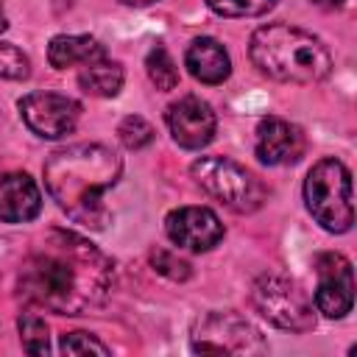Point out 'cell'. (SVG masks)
<instances>
[{"instance_id":"9c48e42d","label":"cell","mask_w":357,"mask_h":357,"mask_svg":"<svg viewBox=\"0 0 357 357\" xmlns=\"http://www.w3.org/2000/svg\"><path fill=\"white\" fill-rule=\"evenodd\" d=\"M17 106L22 123L42 139H59L70 134L81 117V106L59 92H28Z\"/></svg>"},{"instance_id":"44dd1931","label":"cell","mask_w":357,"mask_h":357,"mask_svg":"<svg viewBox=\"0 0 357 357\" xmlns=\"http://www.w3.org/2000/svg\"><path fill=\"white\" fill-rule=\"evenodd\" d=\"M31 75V59L11 42H0V78L22 81Z\"/></svg>"},{"instance_id":"7c38bea8","label":"cell","mask_w":357,"mask_h":357,"mask_svg":"<svg viewBox=\"0 0 357 357\" xmlns=\"http://www.w3.org/2000/svg\"><path fill=\"white\" fill-rule=\"evenodd\" d=\"M307 137L304 131L284 120V117H262L257 126V139H254V153L262 165L268 167H284L296 165L304 156Z\"/></svg>"},{"instance_id":"484cf974","label":"cell","mask_w":357,"mask_h":357,"mask_svg":"<svg viewBox=\"0 0 357 357\" xmlns=\"http://www.w3.org/2000/svg\"><path fill=\"white\" fill-rule=\"evenodd\" d=\"M126 6H151V3H156V0H123Z\"/></svg>"},{"instance_id":"2e32d148","label":"cell","mask_w":357,"mask_h":357,"mask_svg":"<svg viewBox=\"0 0 357 357\" xmlns=\"http://www.w3.org/2000/svg\"><path fill=\"white\" fill-rule=\"evenodd\" d=\"M123 67L112 59H98V61H89L81 67L78 73V86L92 95V98H114L123 86Z\"/></svg>"},{"instance_id":"cb8c5ba5","label":"cell","mask_w":357,"mask_h":357,"mask_svg":"<svg viewBox=\"0 0 357 357\" xmlns=\"http://www.w3.org/2000/svg\"><path fill=\"white\" fill-rule=\"evenodd\" d=\"M315 6H321V8H340L346 0H312Z\"/></svg>"},{"instance_id":"8fae6325","label":"cell","mask_w":357,"mask_h":357,"mask_svg":"<svg viewBox=\"0 0 357 357\" xmlns=\"http://www.w3.org/2000/svg\"><path fill=\"white\" fill-rule=\"evenodd\" d=\"M165 120H167L173 142L187 148V151L206 148L212 142V137H215V128H218L212 106L206 100L195 98V95H184L176 103H170Z\"/></svg>"},{"instance_id":"603a6c76","label":"cell","mask_w":357,"mask_h":357,"mask_svg":"<svg viewBox=\"0 0 357 357\" xmlns=\"http://www.w3.org/2000/svg\"><path fill=\"white\" fill-rule=\"evenodd\" d=\"M151 262H153V268L159 271V273H165V276H170V279H187L190 276V265L184 262V259H178L176 254H170V251H165V248H156V251H151Z\"/></svg>"},{"instance_id":"5bb4252c","label":"cell","mask_w":357,"mask_h":357,"mask_svg":"<svg viewBox=\"0 0 357 357\" xmlns=\"http://www.w3.org/2000/svg\"><path fill=\"white\" fill-rule=\"evenodd\" d=\"M184 64L190 70V75L201 84H223L231 73V59L226 53V47L212 39V36H198L190 42L187 53H184Z\"/></svg>"},{"instance_id":"d4e9b609","label":"cell","mask_w":357,"mask_h":357,"mask_svg":"<svg viewBox=\"0 0 357 357\" xmlns=\"http://www.w3.org/2000/svg\"><path fill=\"white\" fill-rule=\"evenodd\" d=\"M8 28V20H6V11H3V3H0V33Z\"/></svg>"},{"instance_id":"ac0fdd59","label":"cell","mask_w":357,"mask_h":357,"mask_svg":"<svg viewBox=\"0 0 357 357\" xmlns=\"http://www.w3.org/2000/svg\"><path fill=\"white\" fill-rule=\"evenodd\" d=\"M20 343L28 354H47L50 351V337H47V324L36 312H22L20 321Z\"/></svg>"},{"instance_id":"7a4b0ae2","label":"cell","mask_w":357,"mask_h":357,"mask_svg":"<svg viewBox=\"0 0 357 357\" xmlns=\"http://www.w3.org/2000/svg\"><path fill=\"white\" fill-rule=\"evenodd\" d=\"M123 159L100 142H78L56 151L45 162V187L59 209L89 229H103L112 220L103 204L106 192L117 184Z\"/></svg>"},{"instance_id":"277c9868","label":"cell","mask_w":357,"mask_h":357,"mask_svg":"<svg viewBox=\"0 0 357 357\" xmlns=\"http://www.w3.org/2000/svg\"><path fill=\"white\" fill-rule=\"evenodd\" d=\"M304 204L321 229H326L332 234L349 231L354 223V198H351L349 167L335 156L315 162L304 178Z\"/></svg>"},{"instance_id":"ba28073f","label":"cell","mask_w":357,"mask_h":357,"mask_svg":"<svg viewBox=\"0 0 357 357\" xmlns=\"http://www.w3.org/2000/svg\"><path fill=\"white\" fill-rule=\"evenodd\" d=\"M315 310L326 318H346L354 307V271L351 262L337 254L326 251L315 257Z\"/></svg>"},{"instance_id":"e0dca14e","label":"cell","mask_w":357,"mask_h":357,"mask_svg":"<svg viewBox=\"0 0 357 357\" xmlns=\"http://www.w3.org/2000/svg\"><path fill=\"white\" fill-rule=\"evenodd\" d=\"M145 73L151 78V84L162 92H170L178 86V67L173 61V56L167 53L165 45H153L145 56Z\"/></svg>"},{"instance_id":"7402d4cb","label":"cell","mask_w":357,"mask_h":357,"mask_svg":"<svg viewBox=\"0 0 357 357\" xmlns=\"http://www.w3.org/2000/svg\"><path fill=\"white\" fill-rule=\"evenodd\" d=\"M61 354H109V346L92 337L89 332H67L59 343Z\"/></svg>"},{"instance_id":"6da1fadb","label":"cell","mask_w":357,"mask_h":357,"mask_svg":"<svg viewBox=\"0 0 357 357\" xmlns=\"http://www.w3.org/2000/svg\"><path fill=\"white\" fill-rule=\"evenodd\" d=\"M112 282L114 271L100 248L75 231L50 229L22 259L17 290L31 307L84 315L109 298Z\"/></svg>"},{"instance_id":"30bf717a","label":"cell","mask_w":357,"mask_h":357,"mask_svg":"<svg viewBox=\"0 0 357 357\" xmlns=\"http://www.w3.org/2000/svg\"><path fill=\"white\" fill-rule=\"evenodd\" d=\"M165 234L173 245L201 254L212 251L223 240L226 229L209 206H178L165 218Z\"/></svg>"},{"instance_id":"5b68a950","label":"cell","mask_w":357,"mask_h":357,"mask_svg":"<svg viewBox=\"0 0 357 357\" xmlns=\"http://www.w3.org/2000/svg\"><path fill=\"white\" fill-rule=\"evenodd\" d=\"M190 176L206 195H212L215 201H220L234 212H254L265 198V187L243 165L226 156L195 159L190 165Z\"/></svg>"},{"instance_id":"8992f818","label":"cell","mask_w":357,"mask_h":357,"mask_svg":"<svg viewBox=\"0 0 357 357\" xmlns=\"http://www.w3.org/2000/svg\"><path fill=\"white\" fill-rule=\"evenodd\" d=\"M251 301L257 312L279 329L310 332L315 326V310L310 296L282 273H265L254 282Z\"/></svg>"},{"instance_id":"ffe728a7","label":"cell","mask_w":357,"mask_h":357,"mask_svg":"<svg viewBox=\"0 0 357 357\" xmlns=\"http://www.w3.org/2000/svg\"><path fill=\"white\" fill-rule=\"evenodd\" d=\"M220 17H262L268 14L276 0H204Z\"/></svg>"},{"instance_id":"52a82bcc","label":"cell","mask_w":357,"mask_h":357,"mask_svg":"<svg viewBox=\"0 0 357 357\" xmlns=\"http://www.w3.org/2000/svg\"><path fill=\"white\" fill-rule=\"evenodd\" d=\"M192 351L201 354H262L268 351V343L262 335L245 321L243 315L223 310L204 315L190 335Z\"/></svg>"},{"instance_id":"3957f363","label":"cell","mask_w":357,"mask_h":357,"mask_svg":"<svg viewBox=\"0 0 357 357\" xmlns=\"http://www.w3.org/2000/svg\"><path fill=\"white\" fill-rule=\"evenodd\" d=\"M251 61L259 73L284 84H318L332 73L326 45L304 28L271 22L251 33Z\"/></svg>"},{"instance_id":"4fadbf2b","label":"cell","mask_w":357,"mask_h":357,"mask_svg":"<svg viewBox=\"0 0 357 357\" xmlns=\"http://www.w3.org/2000/svg\"><path fill=\"white\" fill-rule=\"evenodd\" d=\"M42 212V192L28 173L0 176V220L28 223Z\"/></svg>"},{"instance_id":"d6986e66","label":"cell","mask_w":357,"mask_h":357,"mask_svg":"<svg viewBox=\"0 0 357 357\" xmlns=\"http://www.w3.org/2000/svg\"><path fill=\"white\" fill-rule=\"evenodd\" d=\"M153 126L145 120V117H139V114H128L120 126H117V137H120V142L128 148V151H139V148H145V145H151L153 142Z\"/></svg>"},{"instance_id":"9a60e30c","label":"cell","mask_w":357,"mask_h":357,"mask_svg":"<svg viewBox=\"0 0 357 357\" xmlns=\"http://www.w3.org/2000/svg\"><path fill=\"white\" fill-rule=\"evenodd\" d=\"M98 59H106V47L86 33H59L47 45V61L53 70H67L75 64L84 67Z\"/></svg>"}]
</instances>
